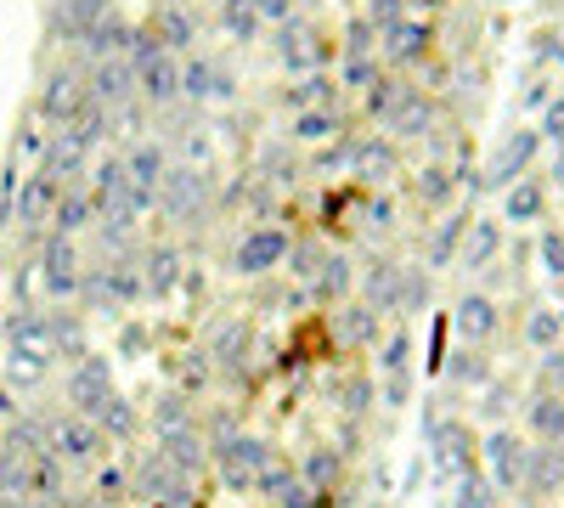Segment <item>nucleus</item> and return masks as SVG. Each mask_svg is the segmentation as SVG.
<instances>
[{"label": "nucleus", "mask_w": 564, "mask_h": 508, "mask_svg": "<svg viewBox=\"0 0 564 508\" xmlns=\"http://www.w3.org/2000/svg\"><path fill=\"white\" fill-rule=\"evenodd\" d=\"M68 508H113V502H102L97 491H68Z\"/></svg>", "instance_id": "nucleus-56"}, {"label": "nucleus", "mask_w": 564, "mask_h": 508, "mask_svg": "<svg viewBox=\"0 0 564 508\" xmlns=\"http://www.w3.org/2000/svg\"><path fill=\"white\" fill-rule=\"evenodd\" d=\"M45 446H52V457L63 469H90L102 457L108 435L90 419H79V412H45Z\"/></svg>", "instance_id": "nucleus-1"}, {"label": "nucleus", "mask_w": 564, "mask_h": 508, "mask_svg": "<svg viewBox=\"0 0 564 508\" xmlns=\"http://www.w3.org/2000/svg\"><path fill=\"white\" fill-rule=\"evenodd\" d=\"M322 97H327V79H322V74H311V79H300V85L289 90L294 108H311V102H322Z\"/></svg>", "instance_id": "nucleus-48"}, {"label": "nucleus", "mask_w": 564, "mask_h": 508, "mask_svg": "<svg viewBox=\"0 0 564 508\" xmlns=\"http://www.w3.org/2000/svg\"><path fill=\"white\" fill-rule=\"evenodd\" d=\"M204 198H209V175H204L198 164H175V170L164 175V187H159V209H164L170 220H186Z\"/></svg>", "instance_id": "nucleus-10"}, {"label": "nucleus", "mask_w": 564, "mask_h": 508, "mask_svg": "<svg viewBox=\"0 0 564 508\" xmlns=\"http://www.w3.org/2000/svg\"><path fill=\"white\" fill-rule=\"evenodd\" d=\"M97 497H102V502H124V497H130V469H113V464L97 469Z\"/></svg>", "instance_id": "nucleus-40"}, {"label": "nucleus", "mask_w": 564, "mask_h": 508, "mask_svg": "<svg viewBox=\"0 0 564 508\" xmlns=\"http://www.w3.org/2000/svg\"><path fill=\"white\" fill-rule=\"evenodd\" d=\"M345 85H379V63H372V57H345Z\"/></svg>", "instance_id": "nucleus-47"}, {"label": "nucleus", "mask_w": 564, "mask_h": 508, "mask_svg": "<svg viewBox=\"0 0 564 508\" xmlns=\"http://www.w3.org/2000/svg\"><path fill=\"white\" fill-rule=\"evenodd\" d=\"M372 52V23L367 18H350V29H345V57H367Z\"/></svg>", "instance_id": "nucleus-44"}, {"label": "nucleus", "mask_w": 564, "mask_h": 508, "mask_svg": "<svg viewBox=\"0 0 564 508\" xmlns=\"http://www.w3.org/2000/svg\"><path fill=\"white\" fill-rule=\"evenodd\" d=\"M558 187H564V159H558Z\"/></svg>", "instance_id": "nucleus-59"}, {"label": "nucleus", "mask_w": 564, "mask_h": 508, "mask_svg": "<svg viewBox=\"0 0 564 508\" xmlns=\"http://www.w3.org/2000/svg\"><path fill=\"white\" fill-rule=\"evenodd\" d=\"M367 401H372V385H367L361 374H350V379H345V407H350L356 419H361V412H367Z\"/></svg>", "instance_id": "nucleus-50"}, {"label": "nucleus", "mask_w": 564, "mask_h": 508, "mask_svg": "<svg viewBox=\"0 0 564 508\" xmlns=\"http://www.w3.org/2000/svg\"><path fill=\"white\" fill-rule=\"evenodd\" d=\"M525 424H531L536 446H558L564 441V401L553 390H536L531 407H525Z\"/></svg>", "instance_id": "nucleus-19"}, {"label": "nucleus", "mask_w": 564, "mask_h": 508, "mask_svg": "<svg viewBox=\"0 0 564 508\" xmlns=\"http://www.w3.org/2000/svg\"><path fill=\"white\" fill-rule=\"evenodd\" d=\"M57 198H63V187L45 170H34L23 187H18V226L29 233V244L45 233V226H52V215H57Z\"/></svg>", "instance_id": "nucleus-9"}, {"label": "nucleus", "mask_w": 564, "mask_h": 508, "mask_svg": "<svg viewBox=\"0 0 564 508\" xmlns=\"http://www.w3.org/2000/svg\"><path fill=\"white\" fill-rule=\"evenodd\" d=\"M525 457H531V446H525L520 435H513V430H497V435L486 441V464H491L497 486H502V491H513V497L525 491Z\"/></svg>", "instance_id": "nucleus-12"}, {"label": "nucleus", "mask_w": 564, "mask_h": 508, "mask_svg": "<svg viewBox=\"0 0 564 508\" xmlns=\"http://www.w3.org/2000/svg\"><path fill=\"white\" fill-rule=\"evenodd\" d=\"M300 480H305L311 491H327V497H334V486L345 480V452H339V446H316L305 464H300Z\"/></svg>", "instance_id": "nucleus-20"}, {"label": "nucleus", "mask_w": 564, "mask_h": 508, "mask_svg": "<svg viewBox=\"0 0 564 508\" xmlns=\"http://www.w3.org/2000/svg\"><path fill=\"white\" fill-rule=\"evenodd\" d=\"M536 148H542V136H536V130H513L508 142L497 148V159L486 164L480 187H513V181H520V170L536 159Z\"/></svg>", "instance_id": "nucleus-13"}, {"label": "nucleus", "mask_w": 564, "mask_h": 508, "mask_svg": "<svg viewBox=\"0 0 564 508\" xmlns=\"http://www.w3.org/2000/svg\"><path fill=\"white\" fill-rule=\"evenodd\" d=\"M79 249H74V238H63V233H52L40 244V283H45V294L52 300H79Z\"/></svg>", "instance_id": "nucleus-6"}, {"label": "nucleus", "mask_w": 564, "mask_h": 508, "mask_svg": "<svg viewBox=\"0 0 564 508\" xmlns=\"http://www.w3.org/2000/svg\"><path fill=\"white\" fill-rule=\"evenodd\" d=\"M406 396H412V379H406V374H390V379H384V401H390V407H406Z\"/></svg>", "instance_id": "nucleus-53"}, {"label": "nucleus", "mask_w": 564, "mask_h": 508, "mask_svg": "<svg viewBox=\"0 0 564 508\" xmlns=\"http://www.w3.org/2000/svg\"><path fill=\"white\" fill-rule=\"evenodd\" d=\"M327 502H334V497H311L305 480H300L294 491H282V508H327Z\"/></svg>", "instance_id": "nucleus-51"}, {"label": "nucleus", "mask_w": 564, "mask_h": 508, "mask_svg": "<svg viewBox=\"0 0 564 508\" xmlns=\"http://www.w3.org/2000/svg\"><path fill=\"white\" fill-rule=\"evenodd\" d=\"M417 193L430 198V204H446V193H452V175H446V170H423V181H417Z\"/></svg>", "instance_id": "nucleus-49"}, {"label": "nucleus", "mask_w": 564, "mask_h": 508, "mask_svg": "<svg viewBox=\"0 0 564 508\" xmlns=\"http://www.w3.org/2000/svg\"><path fill=\"white\" fill-rule=\"evenodd\" d=\"M294 486H300V469H294V464H276V457L254 475V491H260V497H276V502H282V491H294Z\"/></svg>", "instance_id": "nucleus-35"}, {"label": "nucleus", "mask_w": 564, "mask_h": 508, "mask_svg": "<svg viewBox=\"0 0 564 508\" xmlns=\"http://www.w3.org/2000/svg\"><path fill=\"white\" fill-rule=\"evenodd\" d=\"M209 457H215V475H220L231 491H254V475L271 464V446H265L260 435H226Z\"/></svg>", "instance_id": "nucleus-2"}, {"label": "nucleus", "mask_w": 564, "mask_h": 508, "mask_svg": "<svg viewBox=\"0 0 564 508\" xmlns=\"http://www.w3.org/2000/svg\"><path fill=\"white\" fill-rule=\"evenodd\" d=\"M141 283H148V294H170L181 283V255L170 244L148 249V255H141Z\"/></svg>", "instance_id": "nucleus-23"}, {"label": "nucleus", "mask_w": 564, "mask_h": 508, "mask_svg": "<svg viewBox=\"0 0 564 508\" xmlns=\"http://www.w3.org/2000/svg\"><path fill=\"white\" fill-rule=\"evenodd\" d=\"M547 136H553V142L564 148V97H558V102L547 108Z\"/></svg>", "instance_id": "nucleus-55"}, {"label": "nucleus", "mask_w": 564, "mask_h": 508, "mask_svg": "<svg viewBox=\"0 0 564 508\" xmlns=\"http://www.w3.org/2000/svg\"><path fill=\"white\" fill-rule=\"evenodd\" d=\"M536 255H542V266H547L553 277H564V226H547L542 244H536Z\"/></svg>", "instance_id": "nucleus-41"}, {"label": "nucleus", "mask_w": 564, "mask_h": 508, "mask_svg": "<svg viewBox=\"0 0 564 508\" xmlns=\"http://www.w3.org/2000/svg\"><path fill=\"white\" fill-rule=\"evenodd\" d=\"M430 57V23H395L390 34H384V63H395V68H406V63H423Z\"/></svg>", "instance_id": "nucleus-18"}, {"label": "nucleus", "mask_w": 564, "mask_h": 508, "mask_svg": "<svg viewBox=\"0 0 564 508\" xmlns=\"http://www.w3.org/2000/svg\"><path fill=\"white\" fill-rule=\"evenodd\" d=\"M406 361H412V334H406V328H395V334H390V345H384V356H379L384 379H390V374H406Z\"/></svg>", "instance_id": "nucleus-39"}, {"label": "nucleus", "mask_w": 564, "mask_h": 508, "mask_svg": "<svg viewBox=\"0 0 564 508\" xmlns=\"http://www.w3.org/2000/svg\"><path fill=\"white\" fill-rule=\"evenodd\" d=\"M558 480H564V452L558 446H531V457H525V502L531 497H547V491H558Z\"/></svg>", "instance_id": "nucleus-17"}, {"label": "nucleus", "mask_w": 564, "mask_h": 508, "mask_svg": "<svg viewBox=\"0 0 564 508\" xmlns=\"http://www.w3.org/2000/svg\"><path fill=\"white\" fill-rule=\"evenodd\" d=\"M220 12H226V23L238 29V34H254V29H260V12H254V0H226Z\"/></svg>", "instance_id": "nucleus-43"}, {"label": "nucleus", "mask_w": 564, "mask_h": 508, "mask_svg": "<svg viewBox=\"0 0 564 508\" xmlns=\"http://www.w3.org/2000/svg\"><path fill=\"white\" fill-rule=\"evenodd\" d=\"M463 233H468V226H463V215H452V220L441 226V238L430 244V266H452V255H457Z\"/></svg>", "instance_id": "nucleus-37"}, {"label": "nucleus", "mask_w": 564, "mask_h": 508, "mask_svg": "<svg viewBox=\"0 0 564 508\" xmlns=\"http://www.w3.org/2000/svg\"><path fill=\"white\" fill-rule=\"evenodd\" d=\"M334 130H339L334 114H300V119H294V142H327Z\"/></svg>", "instance_id": "nucleus-38"}, {"label": "nucleus", "mask_w": 564, "mask_h": 508, "mask_svg": "<svg viewBox=\"0 0 564 508\" xmlns=\"http://www.w3.org/2000/svg\"><path fill=\"white\" fill-rule=\"evenodd\" d=\"M102 18H108V0H57V29L74 34V45H79L85 29H97Z\"/></svg>", "instance_id": "nucleus-27"}, {"label": "nucleus", "mask_w": 564, "mask_h": 508, "mask_svg": "<svg viewBox=\"0 0 564 508\" xmlns=\"http://www.w3.org/2000/svg\"><path fill=\"white\" fill-rule=\"evenodd\" d=\"M542 385H547V390L564 385V350H547V361H542Z\"/></svg>", "instance_id": "nucleus-54"}, {"label": "nucleus", "mask_w": 564, "mask_h": 508, "mask_svg": "<svg viewBox=\"0 0 564 508\" xmlns=\"http://www.w3.org/2000/svg\"><path fill=\"white\" fill-rule=\"evenodd\" d=\"M90 215H97V198H90L85 187H63L57 215H52V233L74 238V233H85V226H90Z\"/></svg>", "instance_id": "nucleus-22"}, {"label": "nucleus", "mask_w": 564, "mask_h": 508, "mask_svg": "<svg viewBox=\"0 0 564 508\" xmlns=\"http://www.w3.org/2000/svg\"><path fill=\"white\" fill-rule=\"evenodd\" d=\"M446 374H452V379H468V385H475V379H486V361H475V356H457V361H446Z\"/></svg>", "instance_id": "nucleus-52"}, {"label": "nucleus", "mask_w": 564, "mask_h": 508, "mask_svg": "<svg viewBox=\"0 0 564 508\" xmlns=\"http://www.w3.org/2000/svg\"><path fill=\"white\" fill-rule=\"evenodd\" d=\"M558 339H564V316L558 311H531L525 316V345L531 350H558Z\"/></svg>", "instance_id": "nucleus-30"}, {"label": "nucleus", "mask_w": 564, "mask_h": 508, "mask_svg": "<svg viewBox=\"0 0 564 508\" xmlns=\"http://www.w3.org/2000/svg\"><path fill=\"white\" fill-rule=\"evenodd\" d=\"M417 7H441V0H417Z\"/></svg>", "instance_id": "nucleus-60"}, {"label": "nucleus", "mask_w": 564, "mask_h": 508, "mask_svg": "<svg viewBox=\"0 0 564 508\" xmlns=\"http://www.w3.org/2000/svg\"><path fill=\"white\" fill-rule=\"evenodd\" d=\"M430 441H435V475H441L446 486H457V480L475 475V435H468V424L435 419V424H430Z\"/></svg>", "instance_id": "nucleus-4"}, {"label": "nucleus", "mask_w": 564, "mask_h": 508, "mask_svg": "<svg viewBox=\"0 0 564 508\" xmlns=\"http://www.w3.org/2000/svg\"><path fill=\"white\" fill-rule=\"evenodd\" d=\"M457 334L475 339V345L491 339V334H497V305H491L486 294H468V300L457 305Z\"/></svg>", "instance_id": "nucleus-25"}, {"label": "nucleus", "mask_w": 564, "mask_h": 508, "mask_svg": "<svg viewBox=\"0 0 564 508\" xmlns=\"http://www.w3.org/2000/svg\"><path fill=\"white\" fill-rule=\"evenodd\" d=\"M90 424H97L108 441H113V435H119V441H130V435H135V412H130V401H124V396H113V401H108Z\"/></svg>", "instance_id": "nucleus-34"}, {"label": "nucleus", "mask_w": 564, "mask_h": 508, "mask_svg": "<svg viewBox=\"0 0 564 508\" xmlns=\"http://www.w3.org/2000/svg\"><path fill=\"white\" fill-rule=\"evenodd\" d=\"M159 457L193 480V475H204V464H209V446H204L198 430H164V435H159Z\"/></svg>", "instance_id": "nucleus-16"}, {"label": "nucleus", "mask_w": 564, "mask_h": 508, "mask_svg": "<svg viewBox=\"0 0 564 508\" xmlns=\"http://www.w3.org/2000/svg\"><path fill=\"white\" fill-rule=\"evenodd\" d=\"M322 260H327V255H322V249H316L311 238H305V244H294V255H289L294 277H311V283H316V277H322Z\"/></svg>", "instance_id": "nucleus-42"}, {"label": "nucleus", "mask_w": 564, "mask_h": 508, "mask_svg": "<svg viewBox=\"0 0 564 508\" xmlns=\"http://www.w3.org/2000/svg\"><path fill=\"white\" fill-rule=\"evenodd\" d=\"M113 396H119V390H113L108 361L85 350V356L68 367V401H74V412H79V419H97V412H102Z\"/></svg>", "instance_id": "nucleus-5"}, {"label": "nucleus", "mask_w": 564, "mask_h": 508, "mask_svg": "<svg viewBox=\"0 0 564 508\" xmlns=\"http://www.w3.org/2000/svg\"><path fill=\"white\" fill-rule=\"evenodd\" d=\"M153 40L159 45H186V40H193V18H186L181 7H164L159 23H153Z\"/></svg>", "instance_id": "nucleus-36"}, {"label": "nucleus", "mask_w": 564, "mask_h": 508, "mask_svg": "<svg viewBox=\"0 0 564 508\" xmlns=\"http://www.w3.org/2000/svg\"><path fill=\"white\" fill-rule=\"evenodd\" d=\"M542 209H547V187H542V181H513V187H508V198H502V215L508 220H542Z\"/></svg>", "instance_id": "nucleus-24"}, {"label": "nucleus", "mask_w": 564, "mask_h": 508, "mask_svg": "<svg viewBox=\"0 0 564 508\" xmlns=\"http://www.w3.org/2000/svg\"><path fill=\"white\" fill-rule=\"evenodd\" d=\"M401 277H406L401 266H384V260L372 266L367 271V305L372 311H401Z\"/></svg>", "instance_id": "nucleus-26"}, {"label": "nucleus", "mask_w": 564, "mask_h": 508, "mask_svg": "<svg viewBox=\"0 0 564 508\" xmlns=\"http://www.w3.org/2000/svg\"><path fill=\"white\" fill-rule=\"evenodd\" d=\"M124 170H130V181H135V193L159 204V187H164V175H170V153H164L159 142H135V148L124 153Z\"/></svg>", "instance_id": "nucleus-15"}, {"label": "nucleus", "mask_w": 564, "mask_h": 508, "mask_svg": "<svg viewBox=\"0 0 564 508\" xmlns=\"http://www.w3.org/2000/svg\"><path fill=\"white\" fill-rule=\"evenodd\" d=\"M289 255H294V238L282 233V226H254V233L238 244V255H231V266H238L243 277H265L276 266H289Z\"/></svg>", "instance_id": "nucleus-8"}, {"label": "nucleus", "mask_w": 564, "mask_h": 508, "mask_svg": "<svg viewBox=\"0 0 564 508\" xmlns=\"http://www.w3.org/2000/svg\"><path fill=\"white\" fill-rule=\"evenodd\" d=\"M372 334H379V311H372L367 300L350 305V311L339 316V339H345V345H367Z\"/></svg>", "instance_id": "nucleus-32"}, {"label": "nucleus", "mask_w": 564, "mask_h": 508, "mask_svg": "<svg viewBox=\"0 0 564 508\" xmlns=\"http://www.w3.org/2000/svg\"><path fill=\"white\" fill-rule=\"evenodd\" d=\"M52 345H57V356L79 361L85 356V322L68 316V311H52Z\"/></svg>", "instance_id": "nucleus-31"}, {"label": "nucleus", "mask_w": 564, "mask_h": 508, "mask_svg": "<svg viewBox=\"0 0 564 508\" xmlns=\"http://www.w3.org/2000/svg\"><path fill=\"white\" fill-rule=\"evenodd\" d=\"M130 491H135V497H148L153 508H186V502H193V480H186L181 469H170L159 452L130 475Z\"/></svg>", "instance_id": "nucleus-7"}, {"label": "nucleus", "mask_w": 564, "mask_h": 508, "mask_svg": "<svg viewBox=\"0 0 564 508\" xmlns=\"http://www.w3.org/2000/svg\"><path fill=\"white\" fill-rule=\"evenodd\" d=\"M181 97H193V102H231L238 97V85H231V74L220 63H186L181 68Z\"/></svg>", "instance_id": "nucleus-14"}, {"label": "nucleus", "mask_w": 564, "mask_h": 508, "mask_svg": "<svg viewBox=\"0 0 564 508\" xmlns=\"http://www.w3.org/2000/svg\"><path fill=\"white\" fill-rule=\"evenodd\" d=\"M90 108V79L79 74V68H57V74H45V85H40V114L52 119V125H74V119H85Z\"/></svg>", "instance_id": "nucleus-3"}, {"label": "nucleus", "mask_w": 564, "mask_h": 508, "mask_svg": "<svg viewBox=\"0 0 564 508\" xmlns=\"http://www.w3.org/2000/svg\"><path fill=\"white\" fill-rule=\"evenodd\" d=\"M153 424H159V435H164V430H193V407H186V390H164V396H159Z\"/></svg>", "instance_id": "nucleus-33"}, {"label": "nucleus", "mask_w": 564, "mask_h": 508, "mask_svg": "<svg viewBox=\"0 0 564 508\" xmlns=\"http://www.w3.org/2000/svg\"><path fill=\"white\" fill-rule=\"evenodd\" d=\"M502 255V226L497 220H480L463 233V266H491Z\"/></svg>", "instance_id": "nucleus-28"}, {"label": "nucleus", "mask_w": 564, "mask_h": 508, "mask_svg": "<svg viewBox=\"0 0 564 508\" xmlns=\"http://www.w3.org/2000/svg\"><path fill=\"white\" fill-rule=\"evenodd\" d=\"M85 79H90V102L108 108V114L130 108V97H135V68H130V57H102Z\"/></svg>", "instance_id": "nucleus-11"}, {"label": "nucleus", "mask_w": 564, "mask_h": 508, "mask_svg": "<svg viewBox=\"0 0 564 508\" xmlns=\"http://www.w3.org/2000/svg\"><path fill=\"white\" fill-rule=\"evenodd\" d=\"M401 18H406V0H372V12H367L372 29H395Z\"/></svg>", "instance_id": "nucleus-46"}, {"label": "nucleus", "mask_w": 564, "mask_h": 508, "mask_svg": "<svg viewBox=\"0 0 564 508\" xmlns=\"http://www.w3.org/2000/svg\"><path fill=\"white\" fill-rule=\"evenodd\" d=\"M260 18H289V0H254Z\"/></svg>", "instance_id": "nucleus-57"}, {"label": "nucleus", "mask_w": 564, "mask_h": 508, "mask_svg": "<svg viewBox=\"0 0 564 508\" xmlns=\"http://www.w3.org/2000/svg\"><path fill=\"white\" fill-rule=\"evenodd\" d=\"M430 119H435V108L417 97V102H412V108H406V114H401V119L390 125V130H401V136H423V125H430Z\"/></svg>", "instance_id": "nucleus-45"}, {"label": "nucleus", "mask_w": 564, "mask_h": 508, "mask_svg": "<svg viewBox=\"0 0 564 508\" xmlns=\"http://www.w3.org/2000/svg\"><path fill=\"white\" fill-rule=\"evenodd\" d=\"M367 215H372V226H390V198H372Z\"/></svg>", "instance_id": "nucleus-58"}, {"label": "nucleus", "mask_w": 564, "mask_h": 508, "mask_svg": "<svg viewBox=\"0 0 564 508\" xmlns=\"http://www.w3.org/2000/svg\"><path fill=\"white\" fill-rule=\"evenodd\" d=\"M350 289H356L350 260H345V255H327V260H322V277H316V294H322V300H345Z\"/></svg>", "instance_id": "nucleus-29"}, {"label": "nucleus", "mask_w": 564, "mask_h": 508, "mask_svg": "<svg viewBox=\"0 0 564 508\" xmlns=\"http://www.w3.org/2000/svg\"><path fill=\"white\" fill-rule=\"evenodd\" d=\"M412 102H417V90H412L406 79H379V85L367 90V114H372V119H390V125H395Z\"/></svg>", "instance_id": "nucleus-21"}]
</instances>
